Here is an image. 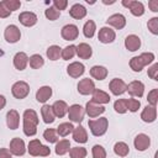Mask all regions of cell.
Masks as SVG:
<instances>
[{
  "label": "cell",
  "instance_id": "cell-1",
  "mask_svg": "<svg viewBox=\"0 0 158 158\" xmlns=\"http://www.w3.org/2000/svg\"><path fill=\"white\" fill-rule=\"evenodd\" d=\"M38 125V115L35 110L27 109L23 112V133L28 137L35 136L37 133Z\"/></svg>",
  "mask_w": 158,
  "mask_h": 158
},
{
  "label": "cell",
  "instance_id": "cell-2",
  "mask_svg": "<svg viewBox=\"0 0 158 158\" xmlns=\"http://www.w3.org/2000/svg\"><path fill=\"white\" fill-rule=\"evenodd\" d=\"M88 125H89L91 133L96 137H100L106 133L107 127H109V120L106 117H99L96 120H89Z\"/></svg>",
  "mask_w": 158,
  "mask_h": 158
},
{
  "label": "cell",
  "instance_id": "cell-3",
  "mask_svg": "<svg viewBox=\"0 0 158 158\" xmlns=\"http://www.w3.org/2000/svg\"><path fill=\"white\" fill-rule=\"evenodd\" d=\"M11 93L14 95V98L21 100V99H25L28 94H30V85L26 83V81H16L12 88H11Z\"/></svg>",
  "mask_w": 158,
  "mask_h": 158
},
{
  "label": "cell",
  "instance_id": "cell-4",
  "mask_svg": "<svg viewBox=\"0 0 158 158\" xmlns=\"http://www.w3.org/2000/svg\"><path fill=\"white\" fill-rule=\"evenodd\" d=\"M68 117L70 121L73 122H78L80 123L84 118V115H85V109L83 106H80L79 104H74L72 106L68 107Z\"/></svg>",
  "mask_w": 158,
  "mask_h": 158
},
{
  "label": "cell",
  "instance_id": "cell-5",
  "mask_svg": "<svg viewBox=\"0 0 158 158\" xmlns=\"http://www.w3.org/2000/svg\"><path fill=\"white\" fill-rule=\"evenodd\" d=\"M125 7H127L133 16H142L144 14V6L141 1L136 0H123L121 2Z\"/></svg>",
  "mask_w": 158,
  "mask_h": 158
},
{
  "label": "cell",
  "instance_id": "cell-6",
  "mask_svg": "<svg viewBox=\"0 0 158 158\" xmlns=\"http://www.w3.org/2000/svg\"><path fill=\"white\" fill-rule=\"evenodd\" d=\"M4 37H5L6 42H9V43H16V42L20 40V37H21L20 28H19L16 25H9V26L5 28Z\"/></svg>",
  "mask_w": 158,
  "mask_h": 158
},
{
  "label": "cell",
  "instance_id": "cell-7",
  "mask_svg": "<svg viewBox=\"0 0 158 158\" xmlns=\"http://www.w3.org/2000/svg\"><path fill=\"white\" fill-rule=\"evenodd\" d=\"M115 38H116V33H115V31H114L112 28L105 26V27H101V28L99 30L98 40H99L101 43H105V44L111 43V42L115 41Z\"/></svg>",
  "mask_w": 158,
  "mask_h": 158
},
{
  "label": "cell",
  "instance_id": "cell-8",
  "mask_svg": "<svg viewBox=\"0 0 158 158\" xmlns=\"http://www.w3.org/2000/svg\"><path fill=\"white\" fill-rule=\"evenodd\" d=\"M109 89H110V91H111L114 95L118 96V95H122L123 93H126L127 84H126L122 79L115 78V79H112V80L110 81V84H109Z\"/></svg>",
  "mask_w": 158,
  "mask_h": 158
},
{
  "label": "cell",
  "instance_id": "cell-9",
  "mask_svg": "<svg viewBox=\"0 0 158 158\" xmlns=\"http://www.w3.org/2000/svg\"><path fill=\"white\" fill-rule=\"evenodd\" d=\"M60 35H62L63 40H65V41H74V40H77V37L79 35V30L75 25L69 23V25L63 26Z\"/></svg>",
  "mask_w": 158,
  "mask_h": 158
},
{
  "label": "cell",
  "instance_id": "cell-10",
  "mask_svg": "<svg viewBox=\"0 0 158 158\" xmlns=\"http://www.w3.org/2000/svg\"><path fill=\"white\" fill-rule=\"evenodd\" d=\"M10 152L14 156H23L25 152H26L25 142L21 138H19V137L12 138L10 141Z\"/></svg>",
  "mask_w": 158,
  "mask_h": 158
},
{
  "label": "cell",
  "instance_id": "cell-11",
  "mask_svg": "<svg viewBox=\"0 0 158 158\" xmlns=\"http://www.w3.org/2000/svg\"><path fill=\"white\" fill-rule=\"evenodd\" d=\"M77 88H78L79 94H81V95H90L95 90V84H94V81L91 79L84 78V79H81L78 83V86Z\"/></svg>",
  "mask_w": 158,
  "mask_h": 158
},
{
  "label": "cell",
  "instance_id": "cell-12",
  "mask_svg": "<svg viewBox=\"0 0 158 158\" xmlns=\"http://www.w3.org/2000/svg\"><path fill=\"white\" fill-rule=\"evenodd\" d=\"M126 91H128V94L131 96H136V98H141L144 93V84L139 80H133L127 85Z\"/></svg>",
  "mask_w": 158,
  "mask_h": 158
},
{
  "label": "cell",
  "instance_id": "cell-13",
  "mask_svg": "<svg viewBox=\"0 0 158 158\" xmlns=\"http://www.w3.org/2000/svg\"><path fill=\"white\" fill-rule=\"evenodd\" d=\"M85 112L88 114L89 117H98V116H100L101 114L105 112V107L102 105H99V104L90 100L85 105Z\"/></svg>",
  "mask_w": 158,
  "mask_h": 158
},
{
  "label": "cell",
  "instance_id": "cell-14",
  "mask_svg": "<svg viewBox=\"0 0 158 158\" xmlns=\"http://www.w3.org/2000/svg\"><path fill=\"white\" fill-rule=\"evenodd\" d=\"M84 72H85V67L80 62H73L67 67V73L72 78H79L84 74Z\"/></svg>",
  "mask_w": 158,
  "mask_h": 158
},
{
  "label": "cell",
  "instance_id": "cell-15",
  "mask_svg": "<svg viewBox=\"0 0 158 158\" xmlns=\"http://www.w3.org/2000/svg\"><path fill=\"white\" fill-rule=\"evenodd\" d=\"M133 144H135V148H136L137 151L143 152V151H146V149L149 147V144H151V138H149L147 135H144V133H138V135L136 136L135 141H133Z\"/></svg>",
  "mask_w": 158,
  "mask_h": 158
},
{
  "label": "cell",
  "instance_id": "cell-16",
  "mask_svg": "<svg viewBox=\"0 0 158 158\" xmlns=\"http://www.w3.org/2000/svg\"><path fill=\"white\" fill-rule=\"evenodd\" d=\"M37 20H38L37 19V15L33 14V12H31V11H23V12H21L19 15V21L23 26H26V27H31V26L36 25L37 23Z\"/></svg>",
  "mask_w": 158,
  "mask_h": 158
},
{
  "label": "cell",
  "instance_id": "cell-17",
  "mask_svg": "<svg viewBox=\"0 0 158 158\" xmlns=\"http://www.w3.org/2000/svg\"><path fill=\"white\" fill-rule=\"evenodd\" d=\"M106 23L117 30H121L126 26V17L122 14H114L106 20Z\"/></svg>",
  "mask_w": 158,
  "mask_h": 158
},
{
  "label": "cell",
  "instance_id": "cell-18",
  "mask_svg": "<svg viewBox=\"0 0 158 158\" xmlns=\"http://www.w3.org/2000/svg\"><path fill=\"white\" fill-rule=\"evenodd\" d=\"M125 47L130 52L138 51L139 47H141V38L138 36H136V35H128L125 38Z\"/></svg>",
  "mask_w": 158,
  "mask_h": 158
},
{
  "label": "cell",
  "instance_id": "cell-19",
  "mask_svg": "<svg viewBox=\"0 0 158 158\" xmlns=\"http://www.w3.org/2000/svg\"><path fill=\"white\" fill-rule=\"evenodd\" d=\"M141 118H142V121H144L147 123L153 122L157 118V107L152 106V105H147L141 114Z\"/></svg>",
  "mask_w": 158,
  "mask_h": 158
},
{
  "label": "cell",
  "instance_id": "cell-20",
  "mask_svg": "<svg viewBox=\"0 0 158 158\" xmlns=\"http://www.w3.org/2000/svg\"><path fill=\"white\" fill-rule=\"evenodd\" d=\"M6 125L10 130H16L19 128L20 125V115L16 110H10L6 114Z\"/></svg>",
  "mask_w": 158,
  "mask_h": 158
},
{
  "label": "cell",
  "instance_id": "cell-21",
  "mask_svg": "<svg viewBox=\"0 0 158 158\" xmlns=\"http://www.w3.org/2000/svg\"><path fill=\"white\" fill-rule=\"evenodd\" d=\"M110 100H111V98H110V95L106 91H104L101 89H95L93 91L91 101H94V102H96L99 105H104V104H109Z\"/></svg>",
  "mask_w": 158,
  "mask_h": 158
},
{
  "label": "cell",
  "instance_id": "cell-22",
  "mask_svg": "<svg viewBox=\"0 0 158 158\" xmlns=\"http://www.w3.org/2000/svg\"><path fill=\"white\" fill-rule=\"evenodd\" d=\"M28 64V57L25 52H17L14 56V65L17 70H23Z\"/></svg>",
  "mask_w": 158,
  "mask_h": 158
},
{
  "label": "cell",
  "instance_id": "cell-23",
  "mask_svg": "<svg viewBox=\"0 0 158 158\" xmlns=\"http://www.w3.org/2000/svg\"><path fill=\"white\" fill-rule=\"evenodd\" d=\"M52 109H53V112H54V116L56 117H64L65 114L68 112V105L65 101L63 100H57L53 105H52Z\"/></svg>",
  "mask_w": 158,
  "mask_h": 158
},
{
  "label": "cell",
  "instance_id": "cell-24",
  "mask_svg": "<svg viewBox=\"0 0 158 158\" xmlns=\"http://www.w3.org/2000/svg\"><path fill=\"white\" fill-rule=\"evenodd\" d=\"M51 96H52V88L48 85L41 86L36 93V100L42 104H44L47 100H49Z\"/></svg>",
  "mask_w": 158,
  "mask_h": 158
},
{
  "label": "cell",
  "instance_id": "cell-25",
  "mask_svg": "<svg viewBox=\"0 0 158 158\" xmlns=\"http://www.w3.org/2000/svg\"><path fill=\"white\" fill-rule=\"evenodd\" d=\"M77 48V54L79 58L81 59H89L93 56V49L88 43H79L78 46H75Z\"/></svg>",
  "mask_w": 158,
  "mask_h": 158
},
{
  "label": "cell",
  "instance_id": "cell-26",
  "mask_svg": "<svg viewBox=\"0 0 158 158\" xmlns=\"http://www.w3.org/2000/svg\"><path fill=\"white\" fill-rule=\"evenodd\" d=\"M69 15L75 20H81L86 16V9L81 4H74L69 10Z\"/></svg>",
  "mask_w": 158,
  "mask_h": 158
},
{
  "label": "cell",
  "instance_id": "cell-27",
  "mask_svg": "<svg viewBox=\"0 0 158 158\" xmlns=\"http://www.w3.org/2000/svg\"><path fill=\"white\" fill-rule=\"evenodd\" d=\"M72 133H73V138H74L75 142H78V143H85V142H88L86 130L81 125H79L78 127H74V130H73Z\"/></svg>",
  "mask_w": 158,
  "mask_h": 158
},
{
  "label": "cell",
  "instance_id": "cell-28",
  "mask_svg": "<svg viewBox=\"0 0 158 158\" xmlns=\"http://www.w3.org/2000/svg\"><path fill=\"white\" fill-rule=\"evenodd\" d=\"M90 75L96 80H104L107 77V69L102 65H94L90 69Z\"/></svg>",
  "mask_w": 158,
  "mask_h": 158
},
{
  "label": "cell",
  "instance_id": "cell-29",
  "mask_svg": "<svg viewBox=\"0 0 158 158\" xmlns=\"http://www.w3.org/2000/svg\"><path fill=\"white\" fill-rule=\"evenodd\" d=\"M41 115H42V118H43V122L44 123H52L56 118L54 116V112H53V109L51 105H43L42 109H41Z\"/></svg>",
  "mask_w": 158,
  "mask_h": 158
},
{
  "label": "cell",
  "instance_id": "cell-30",
  "mask_svg": "<svg viewBox=\"0 0 158 158\" xmlns=\"http://www.w3.org/2000/svg\"><path fill=\"white\" fill-rule=\"evenodd\" d=\"M69 149H70V142L68 139H60L56 144V154L58 156H64L65 153L69 152Z\"/></svg>",
  "mask_w": 158,
  "mask_h": 158
},
{
  "label": "cell",
  "instance_id": "cell-31",
  "mask_svg": "<svg viewBox=\"0 0 158 158\" xmlns=\"http://www.w3.org/2000/svg\"><path fill=\"white\" fill-rule=\"evenodd\" d=\"M73 130H74V126L70 123V122H63V123H60L58 127H57V133H58V136H60V137H67L69 133H72L73 132Z\"/></svg>",
  "mask_w": 158,
  "mask_h": 158
},
{
  "label": "cell",
  "instance_id": "cell-32",
  "mask_svg": "<svg viewBox=\"0 0 158 158\" xmlns=\"http://www.w3.org/2000/svg\"><path fill=\"white\" fill-rule=\"evenodd\" d=\"M95 30H96V25L93 20H88L85 23H84V27H83V33L86 38H91L94 35H95Z\"/></svg>",
  "mask_w": 158,
  "mask_h": 158
},
{
  "label": "cell",
  "instance_id": "cell-33",
  "mask_svg": "<svg viewBox=\"0 0 158 158\" xmlns=\"http://www.w3.org/2000/svg\"><path fill=\"white\" fill-rule=\"evenodd\" d=\"M47 57H48V59H51V60H57V59H59V57H60V53H62V48L59 47V46H57V44H53V46H49L48 48H47Z\"/></svg>",
  "mask_w": 158,
  "mask_h": 158
},
{
  "label": "cell",
  "instance_id": "cell-34",
  "mask_svg": "<svg viewBox=\"0 0 158 158\" xmlns=\"http://www.w3.org/2000/svg\"><path fill=\"white\" fill-rule=\"evenodd\" d=\"M114 152L118 157H126L130 152V148L125 142H116L114 146Z\"/></svg>",
  "mask_w": 158,
  "mask_h": 158
},
{
  "label": "cell",
  "instance_id": "cell-35",
  "mask_svg": "<svg viewBox=\"0 0 158 158\" xmlns=\"http://www.w3.org/2000/svg\"><path fill=\"white\" fill-rule=\"evenodd\" d=\"M41 147H42V143H41L40 139H32V141H30V143H28L27 151H28V153H30L31 156L37 157V156L40 154Z\"/></svg>",
  "mask_w": 158,
  "mask_h": 158
},
{
  "label": "cell",
  "instance_id": "cell-36",
  "mask_svg": "<svg viewBox=\"0 0 158 158\" xmlns=\"http://www.w3.org/2000/svg\"><path fill=\"white\" fill-rule=\"evenodd\" d=\"M28 63L32 69H40L44 64V59L42 58L41 54H33L28 58Z\"/></svg>",
  "mask_w": 158,
  "mask_h": 158
},
{
  "label": "cell",
  "instance_id": "cell-37",
  "mask_svg": "<svg viewBox=\"0 0 158 158\" xmlns=\"http://www.w3.org/2000/svg\"><path fill=\"white\" fill-rule=\"evenodd\" d=\"M75 54H77V48H75V46H74V44H69V46H67L64 49H62L60 57H62L64 60H69V59H72Z\"/></svg>",
  "mask_w": 158,
  "mask_h": 158
},
{
  "label": "cell",
  "instance_id": "cell-38",
  "mask_svg": "<svg viewBox=\"0 0 158 158\" xmlns=\"http://www.w3.org/2000/svg\"><path fill=\"white\" fill-rule=\"evenodd\" d=\"M43 138L49 143H57L58 142V133L54 128H47L43 132Z\"/></svg>",
  "mask_w": 158,
  "mask_h": 158
},
{
  "label": "cell",
  "instance_id": "cell-39",
  "mask_svg": "<svg viewBox=\"0 0 158 158\" xmlns=\"http://www.w3.org/2000/svg\"><path fill=\"white\" fill-rule=\"evenodd\" d=\"M86 149L84 147H73L69 149L70 158H85L86 157Z\"/></svg>",
  "mask_w": 158,
  "mask_h": 158
},
{
  "label": "cell",
  "instance_id": "cell-40",
  "mask_svg": "<svg viewBox=\"0 0 158 158\" xmlns=\"http://www.w3.org/2000/svg\"><path fill=\"white\" fill-rule=\"evenodd\" d=\"M44 15H46V17H47L48 20L54 21V20H57V19L60 16V11H58L54 6H49V7H47V9H46Z\"/></svg>",
  "mask_w": 158,
  "mask_h": 158
},
{
  "label": "cell",
  "instance_id": "cell-41",
  "mask_svg": "<svg viewBox=\"0 0 158 158\" xmlns=\"http://www.w3.org/2000/svg\"><path fill=\"white\" fill-rule=\"evenodd\" d=\"M114 109L117 114H125L127 111V105H126V99H117L114 102Z\"/></svg>",
  "mask_w": 158,
  "mask_h": 158
},
{
  "label": "cell",
  "instance_id": "cell-42",
  "mask_svg": "<svg viewBox=\"0 0 158 158\" xmlns=\"http://www.w3.org/2000/svg\"><path fill=\"white\" fill-rule=\"evenodd\" d=\"M91 153H93V158H106V151L100 144H95L91 149Z\"/></svg>",
  "mask_w": 158,
  "mask_h": 158
},
{
  "label": "cell",
  "instance_id": "cell-43",
  "mask_svg": "<svg viewBox=\"0 0 158 158\" xmlns=\"http://www.w3.org/2000/svg\"><path fill=\"white\" fill-rule=\"evenodd\" d=\"M126 105H127V110H128V111L136 112V111L139 109L141 102H139V100L131 98V99H126Z\"/></svg>",
  "mask_w": 158,
  "mask_h": 158
},
{
  "label": "cell",
  "instance_id": "cell-44",
  "mask_svg": "<svg viewBox=\"0 0 158 158\" xmlns=\"http://www.w3.org/2000/svg\"><path fill=\"white\" fill-rule=\"evenodd\" d=\"M138 57H139V59H141V62H142L143 67H146V65L151 64V63L154 60V54H153L152 52H143V53H142V54H139Z\"/></svg>",
  "mask_w": 158,
  "mask_h": 158
},
{
  "label": "cell",
  "instance_id": "cell-45",
  "mask_svg": "<svg viewBox=\"0 0 158 158\" xmlns=\"http://www.w3.org/2000/svg\"><path fill=\"white\" fill-rule=\"evenodd\" d=\"M130 67H131V69H132L133 72H138V73L143 69V64H142V62H141V59H139L138 56L131 58V60H130Z\"/></svg>",
  "mask_w": 158,
  "mask_h": 158
},
{
  "label": "cell",
  "instance_id": "cell-46",
  "mask_svg": "<svg viewBox=\"0 0 158 158\" xmlns=\"http://www.w3.org/2000/svg\"><path fill=\"white\" fill-rule=\"evenodd\" d=\"M147 100H148L149 105L156 106V105H157V102H158V89H152V90L148 93Z\"/></svg>",
  "mask_w": 158,
  "mask_h": 158
},
{
  "label": "cell",
  "instance_id": "cell-47",
  "mask_svg": "<svg viewBox=\"0 0 158 158\" xmlns=\"http://www.w3.org/2000/svg\"><path fill=\"white\" fill-rule=\"evenodd\" d=\"M4 4L11 12L20 9V6H21V1H19V0H4Z\"/></svg>",
  "mask_w": 158,
  "mask_h": 158
},
{
  "label": "cell",
  "instance_id": "cell-48",
  "mask_svg": "<svg viewBox=\"0 0 158 158\" xmlns=\"http://www.w3.org/2000/svg\"><path fill=\"white\" fill-rule=\"evenodd\" d=\"M147 26H148V30H149L153 35H158V17H152V19L148 21Z\"/></svg>",
  "mask_w": 158,
  "mask_h": 158
},
{
  "label": "cell",
  "instance_id": "cell-49",
  "mask_svg": "<svg viewBox=\"0 0 158 158\" xmlns=\"http://www.w3.org/2000/svg\"><path fill=\"white\" fill-rule=\"evenodd\" d=\"M148 77L153 80H158V63H154L151 68H148V72H147Z\"/></svg>",
  "mask_w": 158,
  "mask_h": 158
},
{
  "label": "cell",
  "instance_id": "cell-50",
  "mask_svg": "<svg viewBox=\"0 0 158 158\" xmlns=\"http://www.w3.org/2000/svg\"><path fill=\"white\" fill-rule=\"evenodd\" d=\"M67 5H68V1H67V0H53V6H54L58 11L64 10V9L67 7Z\"/></svg>",
  "mask_w": 158,
  "mask_h": 158
},
{
  "label": "cell",
  "instance_id": "cell-51",
  "mask_svg": "<svg viewBox=\"0 0 158 158\" xmlns=\"http://www.w3.org/2000/svg\"><path fill=\"white\" fill-rule=\"evenodd\" d=\"M10 14H11V11L5 6L4 1H1V2H0V17H1V19H5V17L10 16Z\"/></svg>",
  "mask_w": 158,
  "mask_h": 158
},
{
  "label": "cell",
  "instance_id": "cell-52",
  "mask_svg": "<svg viewBox=\"0 0 158 158\" xmlns=\"http://www.w3.org/2000/svg\"><path fill=\"white\" fill-rule=\"evenodd\" d=\"M51 154V149H49V147L48 146H43L42 144V147H41V151H40V154L38 156H41V157H47V156H49Z\"/></svg>",
  "mask_w": 158,
  "mask_h": 158
},
{
  "label": "cell",
  "instance_id": "cell-53",
  "mask_svg": "<svg viewBox=\"0 0 158 158\" xmlns=\"http://www.w3.org/2000/svg\"><path fill=\"white\" fill-rule=\"evenodd\" d=\"M11 152L7 148H0V158H11Z\"/></svg>",
  "mask_w": 158,
  "mask_h": 158
},
{
  "label": "cell",
  "instance_id": "cell-54",
  "mask_svg": "<svg viewBox=\"0 0 158 158\" xmlns=\"http://www.w3.org/2000/svg\"><path fill=\"white\" fill-rule=\"evenodd\" d=\"M148 6H149V9L153 12H157L158 11V0H151V1H148Z\"/></svg>",
  "mask_w": 158,
  "mask_h": 158
},
{
  "label": "cell",
  "instance_id": "cell-55",
  "mask_svg": "<svg viewBox=\"0 0 158 158\" xmlns=\"http://www.w3.org/2000/svg\"><path fill=\"white\" fill-rule=\"evenodd\" d=\"M5 105H6V99L4 95H0V110H2L5 107Z\"/></svg>",
  "mask_w": 158,
  "mask_h": 158
},
{
  "label": "cell",
  "instance_id": "cell-56",
  "mask_svg": "<svg viewBox=\"0 0 158 158\" xmlns=\"http://www.w3.org/2000/svg\"><path fill=\"white\" fill-rule=\"evenodd\" d=\"M102 2L105 4V5H111V4H115V1L112 0V1H107V0H102Z\"/></svg>",
  "mask_w": 158,
  "mask_h": 158
}]
</instances>
